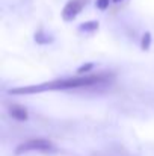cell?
Returning a JSON list of instances; mask_svg holds the SVG:
<instances>
[{
  "mask_svg": "<svg viewBox=\"0 0 154 156\" xmlns=\"http://www.w3.org/2000/svg\"><path fill=\"white\" fill-rule=\"evenodd\" d=\"M150 44H151V34L150 32H145L144 37H142V41H141L142 50H148L150 49Z\"/></svg>",
  "mask_w": 154,
  "mask_h": 156,
  "instance_id": "8992f818",
  "label": "cell"
},
{
  "mask_svg": "<svg viewBox=\"0 0 154 156\" xmlns=\"http://www.w3.org/2000/svg\"><path fill=\"white\" fill-rule=\"evenodd\" d=\"M92 67H94L92 64H86V65H82V67L79 68V71H77V73H79V74H83L85 71H89V70H91Z\"/></svg>",
  "mask_w": 154,
  "mask_h": 156,
  "instance_id": "9c48e42d",
  "label": "cell"
},
{
  "mask_svg": "<svg viewBox=\"0 0 154 156\" xmlns=\"http://www.w3.org/2000/svg\"><path fill=\"white\" fill-rule=\"evenodd\" d=\"M82 8H83V2H80V0H70L63 6V9H62V18L65 21L74 20L79 15V12L82 11Z\"/></svg>",
  "mask_w": 154,
  "mask_h": 156,
  "instance_id": "3957f363",
  "label": "cell"
},
{
  "mask_svg": "<svg viewBox=\"0 0 154 156\" xmlns=\"http://www.w3.org/2000/svg\"><path fill=\"white\" fill-rule=\"evenodd\" d=\"M35 40H36L38 44H47L49 41H51V38H49L44 32H38V34L35 35Z\"/></svg>",
  "mask_w": 154,
  "mask_h": 156,
  "instance_id": "52a82bcc",
  "label": "cell"
},
{
  "mask_svg": "<svg viewBox=\"0 0 154 156\" xmlns=\"http://www.w3.org/2000/svg\"><path fill=\"white\" fill-rule=\"evenodd\" d=\"M113 2H115V3H118V2H121V0H113Z\"/></svg>",
  "mask_w": 154,
  "mask_h": 156,
  "instance_id": "30bf717a",
  "label": "cell"
},
{
  "mask_svg": "<svg viewBox=\"0 0 154 156\" xmlns=\"http://www.w3.org/2000/svg\"><path fill=\"white\" fill-rule=\"evenodd\" d=\"M11 115L15 118V120H20V121H24V120H27V111L24 109V108H20V106H14V108H11Z\"/></svg>",
  "mask_w": 154,
  "mask_h": 156,
  "instance_id": "277c9868",
  "label": "cell"
},
{
  "mask_svg": "<svg viewBox=\"0 0 154 156\" xmlns=\"http://www.w3.org/2000/svg\"><path fill=\"white\" fill-rule=\"evenodd\" d=\"M112 77L110 73H98L91 76H79V77H67V79H54L39 85H27V87H18L11 88L9 94L12 96H23V94H39L46 91H59V90H74V88H83L107 82Z\"/></svg>",
  "mask_w": 154,
  "mask_h": 156,
  "instance_id": "6da1fadb",
  "label": "cell"
},
{
  "mask_svg": "<svg viewBox=\"0 0 154 156\" xmlns=\"http://www.w3.org/2000/svg\"><path fill=\"white\" fill-rule=\"evenodd\" d=\"M109 2H110V0H97V8L104 11L106 8H109Z\"/></svg>",
  "mask_w": 154,
  "mask_h": 156,
  "instance_id": "ba28073f",
  "label": "cell"
},
{
  "mask_svg": "<svg viewBox=\"0 0 154 156\" xmlns=\"http://www.w3.org/2000/svg\"><path fill=\"white\" fill-rule=\"evenodd\" d=\"M50 152L53 150V144L46 138H32L26 140L15 149V155H23L27 152Z\"/></svg>",
  "mask_w": 154,
  "mask_h": 156,
  "instance_id": "7a4b0ae2",
  "label": "cell"
},
{
  "mask_svg": "<svg viewBox=\"0 0 154 156\" xmlns=\"http://www.w3.org/2000/svg\"><path fill=\"white\" fill-rule=\"evenodd\" d=\"M98 26H100V24H98V21L92 20V21L82 23V24L79 26V30H82V32H97Z\"/></svg>",
  "mask_w": 154,
  "mask_h": 156,
  "instance_id": "5b68a950",
  "label": "cell"
}]
</instances>
